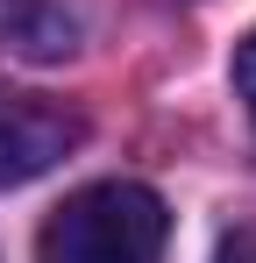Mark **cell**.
Here are the masks:
<instances>
[{"instance_id": "obj_1", "label": "cell", "mask_w": 256, "mask_h": 263, "mask_svg": "<svg viewBox=\"0 0 256 263\" xmlns=\"http://www.w3.org/2000/svg\"><path fill=\"white\" fill-rule=\"evenodd\" d=\"M171 214L135 178H100L43 220L36 263H164Z\"/></svg>"}, {"instance_id": "obj_2", "label": "cell", "mask_w": 256, "mask_h": 263, "mask_svg": "<svg viewBox=\"0 0 256 263\" xmlns=\"http://www.w3.org/2000/svg\"><path fill=\"white\" fill-rule=\"evenodd\" d=\"M85 142V114L50 100V92L0 86V185H29V178L57 171Z\"/></svg>"}, {"instance_id": "obj_3", "label": "cell", "mask_w": 256, "mask_h": 263, "mask_svg": "<svg viewBox=\"0 0 256 263\" xmlns=\"http://www.w3.org/2000/svg\"><path fill=\"white\" fill-rule=\"evenodd\" d=\"M79 50V14L64 0H0V57L64 64Z\"/></svg>"}, {"instance_id": "obj_4", "label": "cell", "mask_w": 256, "mask_h": 263, "mask_svg": "<svg viewBox=\"0 0 256 263\" xmlns=\"http://www.w3.org/2000/svg\"><path fill=\"white\" fill-rule=\"evenodd\" d=\"M235 92L249 100V121H256V36H242V50H235Z\"/></svg>"}, {"instance_id": "obj_5", "label": "cell", "mask_w": 256, "mask_h": 263, "mask_svg": "<svg viewBox=\"0 0 256 263\" xmlns=\"http://www.w3.org/2000/svg\"><path fill=\"white\" fill-rule=\"evenodd\" d=\"M213 263H256V228H242V235H228Z\"/></svg>"}]
</instances>
